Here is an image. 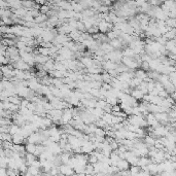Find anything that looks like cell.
Masks as SVG:
<instances>
[{"label": "cell", "instance_id": "obj_2", "mask_svg": "<svg viewBox=\"0 0 176 176\" xmlns=\"http://www.w3.org/2000/svg\"><path fill=\"white\" fill-rule=\"evenodd\" d=\"M164 47H165V49H166V51L168 52V53L173 54V55H175V54H176L175 39H173V40H168Z\"/></svg>", "mask_w": 176, "mask_h": 176}, {"label": "cell", "instance_id": "obj_1", "mask_svg": "<svg viewBox=\"0 0 176 176\" xmlns=\"http://www.w3.org/2000/svg\"><path fill=\"white\" fill-rule=\"evenodd\" d=\"M59 172L63 176H71L72 174H74V171H73V169L71 167H69L68 165L63 164L59 166Z\"/></svg>", "mask_w": 176, "mask_h": 176}, {"label": "cell", "instance_id": "obj_17", "mask_svg": "<svg viewBox=\"0 0 176 176\" xmlns=\"http://www.w3.org/2000/svg\"><path fill=\"white\" fill-rule=\"evenodd\" d=\"M40 171H41L40 169L35 168V167H33V166H29L28 169H27V172H29L33 176H38V174L40 173Z\"/></svg>", "mask_w": 176, "mask_h": 176}, {"label": "cell", "instance_id": "obj_36", "mask_svg": "<svg viewBox=\"0 0 176 176\" xmlns=\"http://www.w3.org/2000/svg\"><path fill=\"white\" fill-rule=\"evenodd\" d=\"M25 176H33L32 174H30V173H29V172H26V173H25Z\"/></svg>", "mask_w": 176, "mask_h": 176}, {"label": "cell", "instance_id": "obj_9", "mask_svg": "<svg viewBox=\"0 0 176 176\" xmlns=\"http://www.w3.org/2000/svg\"><path fill=\"white\" fill-rule=\"evenodd\" d=\"M150 159L149 158H146V157H141V158H139V160H138V163H137V166L138 167H144V166H147L148 164H150Z\"/></svg>", "mask_w": 176, "mask_h": 176}, {"label": "cell", "instance_id": "obj_31", "mask_svg": "<svg viewBox=\"0 0 176 176\" xmlns=\"http://www.w3.org/2000/svg\"><path fill=\"white\" fill-rule=\"evenodd\" d=\"M158 96L160 98H162V99H167V98L169 97V94L167 93L166 91H161V92H159V94H158Z\"/></svg>", "mask_w": 176, "mask_h": 176}, {"label": "cell", "instance_id": "obj_7", "mask_svg": "<svg viewBox=\"0 0 176 176\" xmlns=\"http://www.w3.org/2000/svg\"><path fill=\"white\" fill-rule=\"evenodd\" d=\"M79 62L85 66V68H90V67L93 66V58H89V57H83L80 58Z\"/></svg>", "mask_w": 176, "mask_h": 176}, {"label": "cell", "instance_id": "obj_26", "mask_svg": "<svg viewBox=\"0 0 176 176\" xmlns=\"http://www.w3.org/2000/svg\"><path fill=\"white\" fill-rule=\"evenodd\" d=\"M106 105V102L105 100H97V102H96V107L97 108H101V109H103L104 107H105Z\"/></svg>", "mask_w": 176, "mask_h": 176}, {"label": "cell", "instance_id": "obj_34", "mask_svg": "<svg viewBox=\"0 0 176 176\" xmlns=\"http://www.w3.org/2000/svg\"><path fill=\"white\" fill-rule=\"evenodd\" d=\"M154 89V81L152 80V81H150V83H147V92L148 93H150Z\"/></svg>", "mask_w": 176, "mask_h": 176}, {"label": "cell", "instance_id": "obj_29", "mask_svg": "<svg viewBox=\"0 0 176 176\" xmlns=\"http://www.w3.org/2000/svg\"><path fill=\"white\" fill-rule=\"evenodd\" d=\"M87 32H88V34H90V35H94V34H97L99 31H98V27L93 26L92 28H90L89 30H87Z\"/></svg>", "mask_w": 176, "mask_h": 176}, {"label": "cell", "instance_id": "obj_4", "mask_svg": "<svg viewBox=\"0 0 176 176\" xmlns=\"http://www.w3.org/2000/svg\"><path fill=\"white\" fill-rule=\"evenodd\" d=\"M43 70H45V72H50V71L55 70V61L50 59L47 63L43 64Z\"/></svg>", "mask_w": 176, "mask_h": 176}, {"label": "cell", "instance_id": "obj_38", "mask_svg": "<svg viewBox=\"0 0 176 176\" xmlns=\"http://www.w3.org/2000/svg\"><path fill=\"white\" fill-rule=\"evenodd\" d=\"M152 176H161L160 174H154V175H152Z\"/></svg>", "mask_w": 176, "mask_h": 176}, {"label": "cell", "instance_id": "obj_21", "mask_svg": "<svg viewBox=\"0 0 176 176\" xmlns=\"http://www.w3.org/2000/svg\"><path fill=\"white\" fill-rule=\"evenodd\" d=\"M98 162V160H97V158L95 157V154H93V152H91L90 154H88V163L89 164H95V163H97Z\"/></svg>", "mask_w": 176, "mask_h": 176}, {"label": "cell", "instance_id": "obj_19", "mask_svg": "<svg viewBox=\"0 0 176 176\" xmlns=\"http://www.w3.org/2000/svg\"><path fill=\"white\" fill-rule=\"evenodd\" d=\"M25 149L27 150V152L28 154H34L35 150H36V144H31V143H28L26 146H25Z\"/></svg>", "mask_w": 176, "mask_h": 176}, {"label": "cell", "instance_id": "obj_20", "mask_svg": "<svg viewBox=\"0 0 176 176\" xmlns=\"http://www.w3.org/2000/svg\"><path fill=\"white\" fill-rule=\"evenodd\" d=\"M35 160H36V157H35L34 154H26V165L30 166V165L32 164Z\"/></svg>", "mask_w": 176, "mask_h": 176}, {"label": "cell", "instance_id": "obj_14", "mask_svg": "<svg viewBox=\"0 0 176 176\" xmlns=\"http://www.w3.org/2000/svg\"><path fill=\"white\" fill-rule=\"evenodd\" d=\"M157 166L158 164H154V163H150L147 165V171L149 172L150 175H154L158 174V170H157Z\"/></svg>", "mask_w": 176, "mask_h": 176}, {"label": "cell", "instance_id": "obj_30", "mask_svg": "<svg viewBox=\"0 0 176 176\" xmlns=\"http://www.w3.org/2000/svg\"><path fill=\"white\" fill-rule=\"evenodd\" d=\"M154 89H156L158 92L164 91V88H163L162 83H159V81H154Z\"/></svg>", "mask_w": 176, "mask_h": 176}, {"label": "cell", "instance_id": "obj_37", "mask_svg": "<svg viewBox=\"0 0 176 176\" xmlns=\"http://www.w3.org/2000/svg\"><path fill=\"white\" fill-rule=\"evenodd\" d=\"M71 176H79V174H76V173H74V174H72Z\"/></svg>", "mask_w": 176, "mask_h": 176}, {"label": "cell", "instance_id": "obj_15", "mask_svg": "<svg viewBox=\"0 0 176 176\" xmlns=\"http://www.w3.org/2000/svg\"><path fill=\"white\" fill-rule=\"evenodd\" d=\"M175 32H176L175 28H173V29H171L170 31H168L166 34L162 35V36H164L167 40H173V39H175Z\"/></svg>", "mask_w": 176, "mask_h": 176}, {"label": "cell", "instance_id": "obj_35", "mask_svg": "<svg viewBox=\"0 0 176 176\" xmlns=\"http://www.w3.org/2000/svg\"><path fill=\"white\" fill-rule=\"evenodd\" d=\"M103 111L105 112V114H111V105L106 103L105 107L103 108Z\"/></svg>", "mask_w": 176, "mask_h": 176}, {"label": "cell", "instance_id": "obj_6", "mask_svg": "<svg viewBox=\"0 0 176 176\" xmlns=\"http://www.w3.org/2000/svg\"><path fill=\"white\" fill-rule=\"evenodd\" d=\"M116 167L119 171H124V170H129L130 165L126 160H119L116 164Z\"/></svg>", "mask_w": 176, "mask_h": 176}, {"label": "cell", "instance_id": "obj_18", "mask_svg": "<svg viewBox=\"0 0 176 176\" xmlns=\"http://www.w3.org/2000/svg\"><path fill=\"white\" fill-rule=\"evenodd\" d=\"M129 171H130V175L131 176H136L140 171H141V169H140V167H138V166H130Z\"/></svg>", "mask_w": 176, "mask_h": 176}, {"label": "cell", "instance_id": "obj_16", "mask_svg": "<svg viewBox=\"0 0 176 176\" xmlns=\"http://www.w3.org/2000/svg\"><path fill=\"white\" fill-rule=\"evenodd\" d=\"M146 76H147V74H146L145 71L141 70V69H137V70H135V77L139 78L140 80H143Z\"/></svg>", "mask_w": 176, "mask_h": 176}, {"label": "cell", "instance_id": "obj_11", "mask_svg": "<svg viewBox=\"0 0 176 176\" xmlns=\"http://www.w3.org/2000/svg\"><path fill=\"white\" fill-rule=\"evenodd\" d=\"M50 59H51L50 57H45V56H41V55L34 56V61H35V62L38 63V64H41V65H43L45 63H47Z\"/></svg>", "mask_w": 176, "mask_h": 176}, {"label": "cell", "instance_id": "obj_23", "mask_svg": "<svg viewBox=\"0 0 176 176\" xmlns=\"http://www.w3.org/2000/svg\"><path fill=\"white\" fill-rule=\"evenodd\" d=\"M38 55H41V56H45V57H49L50 56V52H49V49H45V47H39L38 49Z\"/></svg>", "mask_w": 176, "mask_h": 176}, {"label": "cell", "instance_id": "obj_12", "mask_svg": "<svg viewBox=\"0 0 176 176\" xmlns=\"http://www.w3.org/2000/svg\"><path fill=\"white\" fill-rule=\"evenodd\" d=\"M131 97H133L134 99H136V100H139V99H142L143 98V94L141 93V92L139 91V90H137V89H133L131 91Z\"/></svg>", "mask_w": 176, "mask_h": 176}, {"label": "cell", "instance_id": "obj_22", "mask_svg": "<svg viewBox=\"0 0 176 176\" xmlns=\"http://www.w3.org/2000/svg\"><path fill=\"white\" fill-rule=\"evenodd\" d=\"M85 174H93L94 175V168L92 164H87L85 166Z\"/></svg>", "mask_w": 176, "mask_h": 176}, {"label": "cell", "instance_id": "obj_8", "mask_svg": "<svg viewBox=\"0 0 176 176\" xmlns=\"http://www.w3.org/2000/svg\"><path fill=\"white\" fill-rule=\"evenodd\" d=\"M107 24L108 23H106L105 21H100L99 24H98V31L99 32H101V34H104V33L108 32V27H107Z\"/></svg>", "mask_w": 176, "mask_h": 176}, {"label": "cell", "instance_id": "obj_27", "mask_svg": "<svg viewBox=\"0 0 176 176\" xmlns=\"http://www.w3.org/2000/svg\"><path fill=\"white\" fill-rule=\"evenodd\" d=\"M140 68H141V70L145 71V72H148L149 70V64H148V62H142L141 65H140Z\"/></svg>", "mask_w": 176, "mask_h": 176}, {"label": "cell", "instance_id": "obj_32", "mask_svg": "<svg viewBox=\"0 0 176 176\" xmlns=\"http://www.w3.org/2000/svg\"><path fill=\"white\" fill-rule=\"evenodd\" d=\"M109 145H110V148L112 149V152H114V150H116L117 148H119V143H117L116 140H114V141H112L111 143L109 144Z\"/></svg>", "mask_w": 176, "mask_h": 176}, {"label": "cell", "instance_id": "obj_10", "mask_svg": "<svg viewBox=\"0 0 176 176\" xmlns=\"http://www.w3.org/2000/svg\"><path fill=\"white\" fill-rule=\"evenodd\" d=\"M112 117H114V116H112L111 114H105V112H104L103 116H101V119L105 121L106 125L112 126Z\"/></svg>", "mask_w": 176, "mask_h": 176}, {"label": "cell", "instance_id": "obj_25", "mask_svg": "<svg viewBox=\"0 0 176 176\" xmlns=\"http://www.w3.org/2000/svg\"><path fill=\"white\" fill-rule=\"evenodd\" d=\"M95 136H100V137H105V131L103 129H100V128H97L94 132Z\"/></svg>", "mask_w": 176, "mask_h": 176}, {"label": "cell", "instance_id": "obj_28", "mask_svg": "<svg viewBox=\"0 0 176 176\" xmlns=\"http://www.w3.org/2000/svg\"><path fill=\"white\" fill-rule=\"evenodd\" d=\"M50 10L51 9H50V7L47 5H42V6H40V8H39V12H40L41 14H47Z\"/></svg>", "mask_w": 176, "mask_h": 176}, {"label": "cell", "instance_id": "obj_24", "mask_svg": "<svg viewBox=\"0 0 176 176\" xmlns=\"http://www.w3.org/2000/svg\"><path fill=\"white\" fill-rule=\"evenodd\" d=\"M105 102L107 104H109V105L114 106L116 105V104H117V99L114 97H108V98H105Z\"/></svg>", "mask_w": 176, "mask_h": 176}, {"label": "cell", "instance_id": "obj_13", "mask_svg": "<svg viewBox=\"0 0 176 176\" xmlns=\"http://www.w3.org/2000/svg\"><path fill=\"white\" fill-rule=\"evenodd\" d=\"M47 14H39V16H37L36 18H34V23L35 24H41V23H43V22H47Z\"/></svg>", "mask_w": 176, "mask_h": 176}, {"label": "cell", "instance_id": "obj_5", "mask_svg": "<svg viewBox=\"0 0 176 176\" xmlns=\"http://www.w3.org/2000/svg\"><path fill=\"white\" fill-rule=\"evenodd\" d=\"M99 49L101 50V51L103 52L104 54H109V53H111V52L114 51V47H112L108 42L101 43V45H100V47H99Z\"/></svg>", "mask_w": 176, "mask_h": 176}, {"label": "cell", "instance_id": "obj_33", "mask_svg": "<svg viewBox=\"0 0 176 176\" xmlns=\"http://www.w3.org/2000/svg\"><path fill=\"white\" fill-rule=\"evenodd\" d=\"M119 111H121V109L119 104H116V105L111 106V114H114V112H119Z\"/></svg>", "mask_w": 176, "mask_h": 176}, {"label": "cell", "instance_id": "obj_3", "mask_svg": "<svg viewBox=\"0 0 176 176\" xmlns=\"http://www.w3.org/2000/svg\"><path fill=\"white\" fill-rule=\"evenodd\" d=\"M108 43H109V45L114 47V50H116V51H119L121 47H124L123 45H121V39L119 38H119L112 39V40H110Z\"/></svg>", "mask_w": 176, "mask_h": 176}]
</instances>
